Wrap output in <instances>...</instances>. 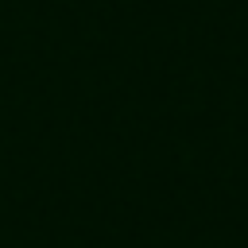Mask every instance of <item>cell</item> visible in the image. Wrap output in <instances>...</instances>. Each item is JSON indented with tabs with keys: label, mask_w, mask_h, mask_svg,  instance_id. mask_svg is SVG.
<instances>
[]
</instances>
